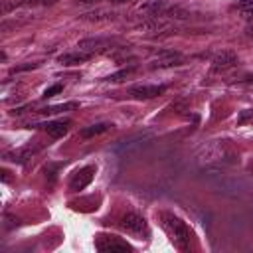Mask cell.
Returning a JSON list of instances; mask_svg holds the SVG:
<instances>
[{
    "mask_svg": "<svg viewBox=\"0 0 253 253\" xmlns=\"http://www.w3.org/2000/svg\"><path fill=\"white\" fill-rule=\"evenodd\" d=\"M158 219H160L162 229L168 233L170 241L174 243V247H178L180 251H188L190 249V237H192L190 227L178 215H174L170 211H160Z\"/></svg>",
    "mask_w": 253,
    "mask_h": 253,
    "instance_id": "1",
    "label": "cell"
},
{
    "mask_svg": "<svg viewBox=\"0 0 253 253\" xmlns=\"http://www.w3.org/2000/svg\"><path fill=\"white\" fill-rule=\"evenodd\" d=\"M119 225H121V229H125L130 235H136L138 239H142V235H148V223H146V219L142 215L134 213V211L125 213L121 217Z\"/></svg>",
    "mask_w": 253,
    "mask_h": 253,
    "instance_id": "2",
    "label": "cell"
},
{
    "mask_svg": "<svg viewBox=\"0 0 253 253\" xmlns=\"http://www.w3.org/2000/svg\"><path fill=\"white\" fill-rule=\"evenodd\" d=\"M113 45H115V40H107V38H87V40H81V42L77 43V49H83V51L95 55V53L113 49Z\"/></svg>",
    "mask_w": 253,
    "mask_h": 253,
    "instance_id": "3",
    "label": "cell"
},
{
    "mask_svg": "<svg viewBox=\"0 0 253 253\" xmlns=\"http://www.w3.org/2000/svg\"><path fill=\"white\" fill-rule=\"evenodd\" d=\"M95 166H83V168H79L73 176H71V180H69V190L71 192H79V190H83V188H87L89 184H91V180H93V176H95Z\"/></svg>",
    "mask_w": 253,
    "mask_h": 253,
    "instance_id": "4",
    "label": "cell"
},
{
    "mask_svg": "<svg viewBox=\"0 0 253 253\" xmlns=\"http://www.w3.org/2000/svg\"><path fill=\"white\" fill-rule=\"evenodd\" d=\"M95 247L99 251H132V247L115 235H99L95 241Z\"/></svg>",
    "mask_w": 253,
    "mask_h": 253,
    "instance_id": "5",
    "label": "cell"
},
{
    "mask_svg": "<svg viewBox=\"0 0 253 253\" xmlns=\"http://www.w3.org/2000/svg\"><path fill=\"white\" fill-rule=\"evenodd\" d=\"M164 91H166V85H136L128 89V95L136 101H146V99H154L162 95Z\"/></svg>",
    "mask_w": 253,
    "mask_h": 253,
    "instance_id": "6",
    "label": "cell"
},
{
    "mask_svg": "<svg viewBox=\"0 0 253 253\" xmlns=\"http://www.w3.org/2000/svg\"><path fill=\"white\" fill-rule=\"evenodd\" d=\"M235 65H237V55L233 51H219L211 59L213 71H225V69H231Z\"/></svg>",
    "mask_w": 253,
    "mask_h": 253,
    "instance_id": "7",
    "label": "cell"
},
{
    "mask_svg": "<svg viewBox=\"0 0 253 253\" xmlns=\"http://www.w3.org/2000/svg\"><path fill=\"white\" fill-rule=\"evenodd\" d=\"M36 126L45 130L51 138H59V136L67 134V130L71 126V121H47V123H42V125H36Z\"/></svg>",
    "mask_w": 253,
    "mask_h": 253,
    "instance_id": "8",
    "label": "cell"
},
{
    "mask_svg": "<svg viewBox=\"0 0 253 253\" xmlns=\"http://www.w3.org/2000/svg\"><path fill=\"white\" fill-rule=\"evenodd\" d=\"M182 55L176 53V51H164L160 53L154 61H152V67H172V65H180L182 63Z\"/></svg>",
    "mask_w": 253,
    "mask_h": 253,
    "instance_id": "9",
    "label": "cell"
},
{
    "mask_svg": "<svg viewBox=\"0 0 253 253\" xmlns=\"http://www.w3.org/2000/svg\"><path fill=\"white\" fill-rule=\"evenodd\" d=\"M93 55L91 53H87V51H83V49H77V51H71V53H63V55H59L57 57V61L59 63H63V65H77V63H85L87 59H91Z\"/></svg>",
    "mask_w": 253,
    "mask_h": 253,
    "instance_id": "10",
    "label": "cell"
},
{
    "mask_svg": "<svg viewBox=\"0 0 253 253\" xmlns=\"http://www.w3.org/2000/svg\"><path fill=\"white\" fill-rule=\"evenodd\" d=\"M111 128H113V125H111V123H95V125H91V126H85V128L81 130V136H83V138L97 136V134L107 132V130H111Z\"/></svg>",
    "mask_w": 253,
    "mask_h": 253,
    "instance_id": "11",
    "label": "cell"
},
{
    "mask_svg": "<svg viewBox=\"0 0 253 253\" xmlns=\"http://www.w3.org/2000/svg\"><path fill=\"white\" fill-rule=\"evenodd\" d=\"M115 12H107V10H97V12H89L85 16H81V20L85 22H109V20H115Z\"/></svg>",
    "mask_w": 253,
    "mask_h": 253,
    "instance_id": "12",
    "label": "cell"
},
{
    "mask_svg": "<svg viewBox=\"0 0 253 253\" xmlns=\"http://www.w3.org/2000/svg\"><path fill=\"white\" fill-rule=\"evenodd\" d=\"M75 107H77V103H65V105H53V107H45V109H42L40 113H43V115H55V113L69 111V109H75Z\"/></svg>",
    "mask_w": 253,
    "mask_h": 253,
    "instance_id": "13",
    "label": "cell"
},
{
    "mask_svg": "<svg viewBox=\"0 0 253 253\" xmlns=\"http://www.w3.org/2000/svg\"><path fill=\"white\" fill-rule=\"evenodd\" d=\"M134 71V65H130V67H126V69H121L119 73H113V75H109L105 81H121L123 77H126V75H130Z\"/></svg>",
    "mask_w": 253,
    "mask_h": 253,
    "instance_id": "14",
    "label": "cell"
},
{
    "mask_svg": "<svg viewBox=\"0 0 253 253\" xmlns=\"http://www.w3.org/2000/svg\"><path fill=\"white\" fill-rule=\"evenodd\" d=\"M63 89V85L61 83H55V85H51V87H47L45 91H43V99H47V97H53L55 93H59Z\"/></svg>",
    "mask_w": 253,
    "mask_h": 253,
    "instance_id": "15",
    "label": "cell"
},
{
    "mask_svg": "<svg viewBox=\"0 0 253 253\" xmlns=\"http://www.w3.org/2000/svg\"><path fill=\"white\" fill-rule=\"evenodd\" d=\"M38 67V63H26V65H16V67H12V71L10 73H20V71H30V69H36Z\"/></svg>",
    "mask_w": 253,
    "mask_h": 253,
    "instance_id": "16",
    "label": "cell"
},
{
    "mask_svg": "<svg viewBox=\"0 0 253 253\" xmlns=\"http://www.w3.org/2000/svg\"><path fill=\"white\" fill-rule=\"evenodd\" d=\"M251 6H253V0H241V2H239V8H241V10H247V8H251Z\"/></svg>",
    "mask_w": 253,
    "mask_h": 253,
    "instance_id": "17",
    "label": "cell"
},
{
    "mask_svg": "<svg viewBox=\"0 0 253 253\" xmlns=\"http://www.w3.org/2000/svg\"><path fill=\"white\" fill-rule=\"evenodd\" d=\"M243 16H245L247 20H253V6H251V8H247V10H243Z\"/></svg>",
    "mask_w": 253,
    "mask_h": 253,
    "instance_id": "18",
    "label": "cell"
},
{
    "mask_svg": "<svg viewBox=\"0 0 253 253\" xmlns=\"http://www.w3.org/2000/svg\"><path fill=\"white\" fill-rule=\"evenodd\" d=\"M79 4H93V2H99V0H77Z\"/></svg>",
    "mask_w": 253,
    "mask_h": 253,
    "instance_id": "19",
    "label": "cell"
},
{
    "mask_svg": "<svg viewBox=\"0 0 253 253\" xmlns=\"http://www.w3.org/2000/svg\"><path fill=\"white\" fill-rule=\"evenodd\" d=\"M113 4H125V2H130V0H111Z\"/></svg>",
    "mask_w": 253,
    "mask_h": 253,
    "instance_id": "20",
    "label": "cell"
}]
</instances>
